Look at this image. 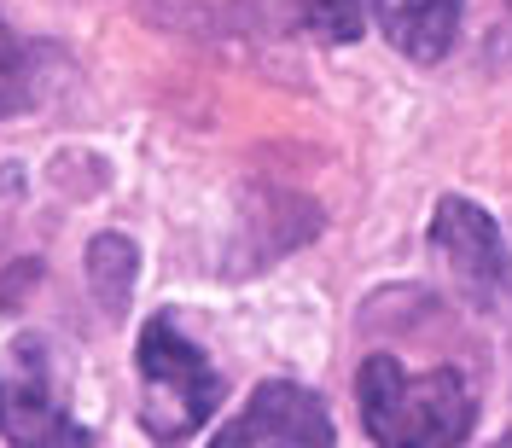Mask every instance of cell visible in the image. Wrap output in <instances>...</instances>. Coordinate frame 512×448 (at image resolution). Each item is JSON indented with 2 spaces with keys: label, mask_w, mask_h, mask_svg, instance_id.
Segmentation results:
<instances>
[{
  "label": "cell",
  "mask_w": 512,
  "mask_h": 448,
  "mask_svg": "<svg viewBox=\"0 0 512 448\" xmlns=\"http://www.w3.org/2000/svg\"><path fill=\"white\" fill-rule=\"evenodd\" d=\"M355 396L379 448H460L478 419V402L454 367L408 373L396 355H367Z\"/></svg>",
  "instance_id": "obj_1"
},
{
  "label": "cell",
  "mask_w": 512,
  "mask_h": 448,
  "mask_svg": "<svg viewBox=\"0 0 512 448\" xmlns=\"http://www.w3.org/2000/svg\"><path fill=\"white\" fill-rule=\"evenodd\" d=\"M134 361H140V419H146V431L158 443L192 437L210 419L216 396H222V379H216L210 355L181 332L175 315H152L146 332H140Z\"/></svg>",
  "instance_id": "obj_2"
},
{
  "label": "cell",
  "mask_w": 512,
  "mask_h": 448,
  "mask_svg": "<svg viewBox=\"0 0 512 448\" xmlns=\"http://www.w3.org/2000/svg\"><path fill=\"white\" fill-rule=\"evenodd\" d=\"M0 425H6L12 448H88V431L64 408L41 338H24L12 350V367L0 379Z\"/></svg>",
  "instance_id": "obj_3"
},
{
  "label": "cell",
  "mask_w": 512,
  "mask_h": 448,
  "mask_svg": "<svg viewBox=\"0 0 512 448\" xmlns=\"http://www.w3.org/2000/svg\"><path fill=\"white\" fill-rule=\"evenodd\" d=\"M210 448H332V425L315 390L262 384L239 414L210 437Z\"/></svg>",
  "instance_id": "obj_4"
},
{
  "label": "cell",
  "mask_w": 512,
  "mask_h": 448,
  "mask_svg": "<svg viewBox=\"0 0 512 448\" xmlns=\"http://www.w3.org/2000/svg\"><path fill=\"white\" fill-rule=\"evenodd\" d=\"M431 251L443 256L454 286L466 291V303H495V291L507 280V256H501V233L466 198H443L431 216Z\"/></svg>",
  "instance_id": "obj_5"
},
{
  "label": "cell",
  "mask_w": 512,
  "mask_h": 448,
  "mask_svg": "<svg viewBox=\"0 0 512 448\" xmlns=\"http://www.w3.org/2000/svg\"><path fill=\"white\" fill-rule=\"evenodd\" d=\"M460 12L466 0H373V18L390 35L396 53H408L414 64H437L460 35Z\"/></svg>",
  "instance_id": "obj_6"
},
{
  "label": "cell",
  "mask_w": 512,
  "mask_h": 448,
  "mask_svg": "<svg viewBox=\"0 0 512 448\" xmlns=\"http://www.w3.org/2000/svg\"><path fill=\"white\" fill-rule=\"evenodd\" d=\"M134 274H140V251L128 233H99L88 245V286H94L105 315H123L134 297Z\"/></svg>",
  "instance_id": "obj_7"
},
{
  "label": "cell",
  "mask_w": 512,
  "mask_h": 448,
  "mask_svg": "<svg viewBox=\"0 0 512 448\" xmlns=\"http://www.w3.org/2000/svg\"><path fill=\"white\" fill-rule=\"evenodd\" d=\"M297 18L320 41H355L361 35V0H297Z\"/></svg>",
  "instance_id": "obj_8"
},
{
  "label": "cell",
  "mask_w": 512,
  "mask_h": 448,
  "mask_svg": "<svg viewBox=\"0 0 512 448\" xmlns=\"http://www.w3.org/2000/svg\"><path fill=\"white\" fill-rule=\"evenodd\" d=\"M18 99H24V53H18L12 30L0 24V111H12Z\"/></svg>",
  "instance_id": "obj_9"
},
{
  "label": "cell",
  "mask_w": 512,
  "mask_h": 448,
  "mask_svg": "<svg viewBox=\"0 0 512 448\" xmlns=\"http://www.w3.org/2000/svg\"><path fill=\"white\" fill-rule=\"evenodd\" d=\"M495 448H512V431H507V437H501V443H495Z\"/></svg>",
  "instance_id": "obj_10"
}]
</instances>
